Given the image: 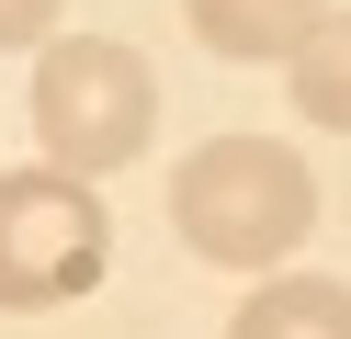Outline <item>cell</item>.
Returning <instances> with one entry per match:
<instances>
[{
  "label": "cell",
  "instance_id": "6da1fadb",
  "mask_svg": "<svg viewBox=\"0 0 351 339\" xmlns=\"http://www.w3.org/2000/svg\"><path fill=\"white\" fill-rule=\"evenodd\" d=\"M170 226H182L193 260L272 283L306 249V226H317V181H306V158L283 147V136H204V147L170 170Z\"/></svg>",
  "mask_w": 351,
  "mask_h": 339
},
{
  "label": "cell",
  "instance_id": "7a4b0ae2",
  "mask_svg": "<svg viewBox=\"0 0 351 339\" xmlns=\"http://www.w3.org/2000/svg\"><path fill=\"white\" fill-rule=\"evenodd\" d=\"M147 125H159V79H147V57L125 34H57L46 57H34V147H46V170H125V158L147 147Z\"/></svg>",
  "mask_w": 351,
  "mask_h": 339
},
{
  "label": "cell",
  "instance_id": "3957f363",
  "mask_svg": "<svg viewBox=\"0 0 351 339\" xmlns=\"http://www.w3.org/2000/svg\"><path fill=\"white\" fill-rule=\"evenodd\" d=\"M114 271V215L80 170H0V316H46Z\"/></svg>",
  "mask_w": 351,
  "mask_h": 339
},
{
  "label": "cell",
  "instance_id": "277c9868",
  "mask_svg": "<svg viewBox=\"0 0 351 339\" xmlns=\"http://www.w3.org/2000/svg\"><path fill=\"white\" fill-rule=\"evenodd\" d=\"M182 23L215 45V57L261 68V57H295V45L328 23V0H182Z\"/></svg>",
  "mask_w": 351,
  "mask_h": 339
},
{
  "label": "cell",
  "instance_id": "5b68a950",
  "mask_svg": "<svg viewBox=\"0 0 351 339\" xmlns=\"http://www.w3.org/2000/svg\"><path fill=\"white\" fill-rule=\"evenodd\" d=\"M227 339H351V283L272 271V283H250V305L227 316Z\"/></svg>",
  "mask_w": 351,
  "mask_h": 339
},
{
  "label": "cell",
  "instance_id": "8992f818",
  "mask_svg": "<svg viewBox=\"0 0 351 339\" xmlns=\"http://www.w3.org/2000/svg\"><path fill=\"white\" fill-rule=\"evenodd\" d=\"M283 79H295V113H306V125L351 136V12H328L317 34L283 57Z\"/></svg>",
  "mask_w": 351,
  "mask_h": 339
},
{
  "label": "cell",
  "instance_id": "52a82bcc",
  "mask_svg": "<svg viewBox=\"0 0 351 339\" xmlns=\"http://www.w3.org/2000/svg\"><path fill=\"white\" fill-rule=\"evenodd\" d=\"M23 45H57V0H0V57Z\"/></svg>",
  "mask_w": 351,
  "mask_h": 339
}]
</instances>
